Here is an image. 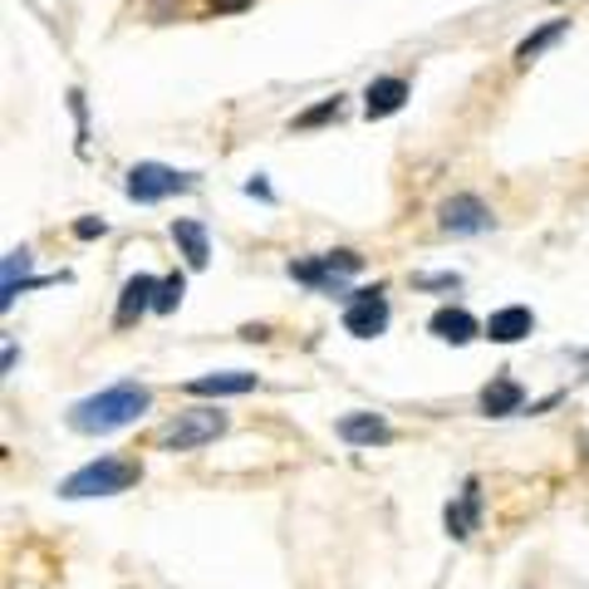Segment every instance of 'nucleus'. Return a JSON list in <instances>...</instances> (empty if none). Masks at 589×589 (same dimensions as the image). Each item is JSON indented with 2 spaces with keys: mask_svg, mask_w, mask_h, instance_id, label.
Returning a JSON list of instances; mask_svg holds the SVG:
<instances>
[{
  "mask_svg": "<svg viewBox=\"0 0 589 589\" xmlns=\"http://www.w3.org/2000/svg\"><path fill=\"white\" fill-rule=\"evenodd\" d=\"M256 373H207V379H192L187 393L192 399H236V393H251Z\"/></svg>",
  "mask_w": 589,
  "mask_h": 589,
  "instance_id": "9b49d317",
  "label": "nucleus"
},
{
  "mask_svg": "<svg viewBox=\"0 0 589 589\" xmlns=\"http://www.w3.org/2000/svg\"><path fill=\"white\" fill-rule=\"evenodd\" d=\"M442 231L452 236H477V231H492V207H486L482 197H472V192H462V197H447L437 211Z\"/></svg>",
  "mask_w": 589,
  "mask_h": 589,
  "instance_id": "423d86ee",
  "label": "nucleus"
},
{
  "mask_svg": "<svg viewBox=\"0 0 589 589\" xmlns=\"http://www.w3.org/2000/svg\"><path fill=\"white\" fill-rule=\"evenodd\" d=\"M560 35H565V20H555V25L536 30V35H530V40H520V44H516V60H520V64H530L540 50H550V44L560 40Z\"/></svg>",
  "mask_w": 589,
  "mask_h": 589,
  "instance_id": "f3484780",
  "label": "nucleus"
},
{
  "mask_svg": "<svg viewBox=\"0 0 589 589\" xmlns=\"http://www.w3.org/2000/svg\"><path fill=\"white\" fill-rule=\"evenodd\" d=\"M339 113H344V104H339V94H334V99H324V104H314L310 113H300V118H294V128H320V123L339 118Z\"/></svg>",
  "mask_w": 589,
  "mask_h": 589,
  "instance_id": "6ab92c4d",
  "label": "nucleus"
},
{
  "mask_svg": "<svg viewBox=\"0 0 589 589\" xmlns=\"http://www.w3.org/2000/svg\"><path fill=\"white\" fill-rule=\"evenodd\" d=\"M530 330H536V314H530L526 304H506V310H496L492 320L482 324V334L496 339V344H520Z\"/></svg>",
  "mask_w": 589,
  "mask_h": 589,
  "instance_id": "6e6552de",
  "label": "nucleus"
},
{
  "mask_svg": "<svg viewBox=\"0 0 589 589\" xmlns=\"http://www.w3.org/2000/svg\"><path fill=\"white\" fill-rule=\"evenodd\" d=\"M344 330L354 334V339H373V334L389 330V300H383V290H379V286H373V290H359L354 300H349V310H344Z\"/></svg>",
  "mask_w": 589,
  "mask_h": 589,
  "instance_id": "0eeeda50",
  "label": "nucleus"
},
{
  "mask_svg": "<svg viewBox=\"0 0 589 589\" xmlns=\"http://www.w3.org/2000/svg\"><path fill=\"white\" fill-rule=\"evenodd\" d=\"M192 187H197V177L177 173V167H167V163H138V167H128V183H123V192H128L133 202H143V207L173 197V192H192Z\"/></svg>",
  "mask_w": 589,
  "mask_h": 589,
  "instance_id": "20e7f679",
  "label": "nucleus"
},
{
  "mask_svg": "<svg viewBox=\"0 0 589 589\" xmlns=\"http://www.w3.org/2000/svg\"><path fill=\"white\" fill-rule=\"evenodd\" d=\"M173 241H177V251L187 256L192 270H207V260H211L207 226H202V221H173Z\"/></svg>",
  "mask_w": 589,
  "mask_h": 589,
  "instance_id": "dca6fc26",
  "label": "nucleus"
},
{
  "mask_svg": "<svg viewBox=\"0 0 589 589\" xmlns=\"http://www.w3.org/2000/svg\"><path fill=\"white\" fill-rule=\"evenodd\" d=\"M226 433V413L217 407H192V413H177L173 423L157 433V447L163 452H197L207 442H217Z\"/></svg>",
  "mask_w": 589,
  "mask_h": 589,
  "instance_id": "f03ea898",
  "label": "nucleus"
},
{
  "mask_svg": "<svg viewBox=\"0 0 589 589\" xmlns=\"http://www.w3.org/2000/svg\"><path fill=\"white\" fill-rule=\"evenodd\" d=\"M339 437L354 442V447H373V442H389L393 427L373 413H349V417H339Z\"/></svg>",
  "mask_w": 589,
  "mask_h": 589,
  "instance_id": "4468645a",
  "label": "nucleus"
},
{
  "mask_svg": "<svg viewBox=\"0 0 589 589\" xmlns=\"http://www.w3.org/2000/svg\"><path fill=\"white\" fill-rule=\"evenodd\" d=\"M477 512H482V486L467 482V486H462V502L447 506V536L452 540H467L472 530H477Z\"/></svg>",
  "mask_w": 589,
  "mask_h": 589,
  "instance_id": "f8f14e48",
  "label": "nucleus"
},
{
  "mask_svg": "<svg viewBox=\"0 0 589 589\" xmlns=\"http://www.w3.org/2000/svg\"><path fill=\"white\" fill-rule=\"evenodd\" d=\"M183 276H167V280H157V304H153V310L157 314H173L177 310V304H183Z\"/></svg>",
  "mask_w": 589,
  "mask_h": 589,
  "instance_id": "a211bd4d",
  "label": "nucleus"
},
{
  "mask_svg": "<svg viewBox=\"0 0 589 589\" xmlns=\"http://www.w3.org/2000/svg\"><path fill=\"white\" fill-rule=\"evenodd\" d=\"M364 270V256L354 251H330L320 260H290V276L304 280V286H339L344 276H359Z\"/></svg>",
  "mask_w": 589,
  "mask_h": 589,
  "instance_id": "39448f33",
  "label": "nucleus"
},
{
  "mask_svg": "<svg viewBox=\"0 0 589 589\" xmlns=\"http://www.w3.org/2000/svg\"><path fill=\"white\" fill-rule=\"evenodd\" d=\"M520 403H526V393H520L516 379H492L482 389V413L486 417H512V413H520Z\"/></svg>",
  "mask_w": 589,
  "mask_h": 589,
  "instance_id": "2eb2a0df",
  "label": "nucleus"
},
{
  "mask_svg": "<svg viewBox=\"0 0 589 589\" xmlns=\"http://www.w3.org/2000/svg\"><path fill=\"white\" fill-rule=\"evenodd\" d=\"M133 482H138V467H133V462L99 457V462H89V467H79L74 477H64L60 492L79 502V496H113V492H128Z\"/></svg>",
  "mask_w": 589,
  "mask_h": 589,
  "instance_id": "7ed1b4c3",
  "label": "nucleus"
},
{
  "mask_svg": "<svg viewBox=\"0 0 589 589\" xmlns=\"http://www.w3.org/2000/svg\"><path fill=\"white\" fill-rule=\"evenodd\" d=\"M407 104V84L403 79H373L369 94H364V113L369 118H389V113H399Z\"/></svg>",
  "mask_w": 589,
  "mask_h": 589,
  "instance_id": "ddd939ff",
  "label": "nucleus"
},
{
  "mask_svg": "<svg viewBox=\"0 0 589 589\" xmlns=\"http://www.w3.org/2000/svg\"><path fill=\"white\" fill-rule=\"evenodd\" d=\"M157 304V280L153 276H133L128 286L118 294V314H113V324H133L143 310H153Z\"/></svg>",
  "mask_w": 589,
  "mask_h": 589,
  "instance_id": "9d476101",
  "label": "nucleus"
},
{
  "mask_svg": "<svg viewBox=\"0 0 589 589\" xmlns=\"http://www.w3.org/2000/svg\"><path fill=\"white\" fill-rule=\"evenodd\" d=\"M211 10H217V16H236V10H246L251 6V0H207Z\"/></svg>",
  "mask_w": 589,
  "mask_h": 589,
  "instance_id": "412c9836",
  "label": "nucleus"
},
{
  "mask_svg": "<svg viewBox=\"0 0 589 589\" xmlns=\"http://www.w3.org/2000/svg\"><path fill=\"white\" fill-rule=\"evenodd\" d=\"M427 330H433L442 344H472V339L482 334V324L472 320L467 310H457V304H442L433 320H427Z\"/></svg>",
  "mask_w": 589,
  "mask_h": 589,
  "instance_id": "1a4fd4ad",
  "label": "nucleus"
},
{
  "mask_svg": "<svg viewBox=\"0 0 589 589\" xmlns=\"http://www.w3.org/2000/svg\"><path fill=\"white\" fill-rule=\"evenodd\" d=\"M25 270H30V251H10L6 256V286H0V294L16 290V276H25Z\"/></svg>",
  "mask_w": 589,
  "mask_h": 589,
  "instance_id": "aec40b11",
  "label": "nucleus"
},
{
  "mask_svg": "<svg viewBox=\"0 0 589 589\" xmlns=\"http://www.w3.org/2000/svg\"><path fill=\"white\" fill-rule=\"evenodd\" d=\"M74 236H84V241H94V236H104V221H94V217H89V221H79V226H74Z\"/></svg>",
  "mask_w": 589,
  "mask_h": 589,
  "instance_id": "4be33fe9",
  "label": "nucleus"
},
{
  "mask_svg": "<svg viewBox=\"0 0 589 589\" xmlns=\"http://www.w3.org/2000/svg\"><path fill=\"white\" fill-rule=\"evenodd\" d=\"M147 403L153 399H147V389H138V383H113V389L70 407V427L74 433H118V427L138 423L147 413Z\"/></svg>",
  "mask_w": 589,
  "mask_h": 589,
  "instance_id": "f257e3e1",
  "label": "nucleus"
}]
</instances>
